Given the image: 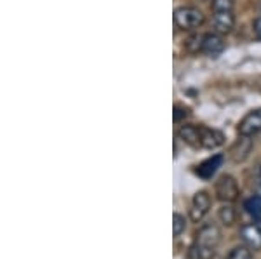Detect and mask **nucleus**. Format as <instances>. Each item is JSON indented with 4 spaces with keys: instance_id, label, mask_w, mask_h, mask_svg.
Instances as JSON below:
<instances>
[{
    "instance_id": "1",
    "label": "nucleus",
    "mask_w": 261,
    "mask_h": 259,
    "mask_svg": "<svg viewBox=\"0 0 261 259\" xmlns=\"http://www.w3.org/2000/svg\"><path fill=\"white\" fill-rule=\"evenodd\" d=\"M221 240V232L216 224H204L195 235L190 252V259H213L216 254V247Z\"/></svg>"
},
{
    "instance_id": "2",
    "label": "nucleus",
    "mask_w": 261,
    "mask_h": 259,
    "mask_svg": "<svg viewBox=\"0 0 261 259\" xmlns=\"http://www.w3.org/2000/svg\"><path fill=\"white\" fill-rule=\"evenodd\" d=\"M172 18L179 30H195L204 24V14L197 7H178Z\"/></svg>"
},
{
    "instance_id": "3",
    "label": "nucleus",
    "mask_w": 261,
    "mask_h": 259,
    "mask_svg": "<svg viewBox=\"0 0 261 259\" xmlns=\"http://www.w3.org/2000/svg\"><path fill=\"white\" fill-rule=\"evenodd\" d=\"M216 197L221 200V202H235L239 198V183L235 181L233 176L230 174H225L216 181Z\"/></svg>"
},
{
    "instance_id": "4",
    "label": "nucleus",
    "mask_w": 261,
    "mask_h": 259,
    "mask_svg": "<svg viewBox=\"0 0 261 259\" xmlns=\"http://www.w3.org/2000/svg\"><path fill=\"white\" fill-rule=\"evenodd\" d=\"M226 44L223 40V35L213 32V33H205V35L200 37V52L207 54L211 57H216L225 51Z\"/></svg>"
},
{
    "instance_id": "5",
    "label": "nucleus",
    "mask_w": 261,
    "mask_h": 259,
    "mask_svg": "<svg viewBox=\"0 0 261 259\" xmlns=\"http://www.w3.org/2000/svg\"><path fill=\"white\" fill-rule=\"evenodd\" d=\"M209 209H211V197L207 195V191H197L192 200L190 209V218L193 223H200L204 216L209 212Z\"/></svg>"
},
{
    "instance_id": "6",
    "label": "nucleus",
    "mask_w": 261,
    "mask_h": 259,
    "mask_svg": "<svg viewBox=\"0 0 261 259\" xmlns=\"http://www.w3.org/2000/svg\"><path fill=\"white\" fill-rule=\"evenodd\" d=\"M225 143V136L216 129H209L204 125H199V148L214 150Z\"/></svg>"
},
{
    "instance_id": "7",
    "label": "nucleus",
    "mask_w": 261,
    "mask_h": 259,
    "mask_svg": "<svg viewBox=\"0 0 261 259\" xmlns=\"http://www.w3.org/2000/svg\"><path fill=\"white\" fill-rule=\"evenodd\" d=\"M239 132H241V136H247V137L261 132V108L244 117L242 122L239 124Z\"/></svg>"
},
{
    "instance_id": "8",
    "label": "nucleus",
    "mask_w": 261,
    "mask_h": 259,
    "mask_svg": "<svg viewBox=\"0 0 261 259\" xmlns=\"http://www.w3.org/2000/svg\"><path fill=\"white\" fill-rule=\"evenodd\" d=\"M223 162H225V155L216 153V155L209 157L207 160L202 162L200 165H197L195 174L202 179H211L214 174H216V170L223 165Z\"/></svg>"
},
{
    "instance_id": "9",
    "label": "nucleus",
    "mask_w": 261,
    "mask_h": 259,
    "mask_svg": "<svg viewBox=\"0 0 261 259\" xmlns=\"http://www.w3.org/2000/svg\"><path fill=\"white\" fill-rule=\"evenodd\" d=\"M241 239L251 250H261V228L258 224H244L241 228Z\"/></svg>"
},
{
    "instance_id": "10",
    "label": "nucleus",
    "mask_w": 261,
    "mask_h": 259,
    "mask_svg": "<svg viewBox=\"0 0 261 259\" xmlns=\"http://www.w3.org/2000/svg\"><path fill=\"white\" fill-rule=\"evenodd\" d=\"M235 26L233 12H214L213 16V30L220 35H228Z\"/></svg>"
},
{
    "instance_id": "11",
    "label": "nucleus",
    "mask_w": 261,
    "mask_h": 259,
    "mask_svg": "<svg viewBox=\"0 0 261 259\" xmlns=\"http://www.w3.org/2000/svg\"><path fill=\"white\" fill-rule=\"evenodd\" d=\"M178 136L181 137V141L187 145L193 146V148H199V125H181V129L178 131Z\"/></svg>"
},
{
    "instance_id": "12",
    "label": "nucleus",
    "mask_w": 261,
    "mask_h": 259,
    "mask_svg": "<svg viewBox=\"0 0 261 259\" xmlns=\"http://www.w3.org/2000/svg\"><path fill=\"white\" fill-rule=\"evenodd\" d=\"M249 150H251V139L247 136H242V139H239L233 148H231V157H233V160L241 162L247 157Z\"/></svg>"
},
{
    "instance_id": "13",
    "label": "nucleus",
    "mask_w": 261,
    "mask_h": 259,
    "mask_svg": "<svg viewBox=\"0 0 261 259\" xmlns=\"http://www.w3.org/2000/svg\"><path fill=\"white\" fill-rule=\"evenodd\" d=\"M244 209L247 211V214L251 216L254 221L261 219V195H252L251 198H247L244 202Z\"/></svg>"
},
{
    "instance_id": "14",
    "label": "nucleus",
    "mask_w": 261,
    "mask_h": 259,
    "mask_svg": "<svg viewBox=\"0 0 261 259\" xmlns=\"http://www.w3.org/2000/svg\"><path fill=\"white\" fill-rule=\"evenodd\" d=\"M235 218H237V214H235V209L231 206H223L220 209V219L223 224L230 226V224L235 223Z\"/></svg>"
},
{
    "instance_id": "15",
    "label": "nucleus",
    "mask_w": 261,
    "mask_h": 259,
    "mask_svg": "<svg viewBox=\"0 0 261 259\" xmlns=\"http://www.w3.org/2000/svg\"><path fill=\"white\" fill-rule=\"evenodd\" d=\"M185 228H187V219H185L183 214L176 212V214L172 216V232H174V237H179L181 233L185 232Z\"/></svg>"
},
{
    "instance_id": "16",
    "label": "nucleus",
    "mask_w": 261,
    "mask_h": 259,
    "mask_svg": "<svg viewBox=\"0 0 261 259\" xmlns=\"http://www.w3.org/2000/svg\"><path fill=\"white\" fill-rule=\"evenodd\" d=\"M211 7L214 12H230L233 11V0H213Z\"/></svg>"
},
{
    "instance_id": "17",
    "label": "nucleus",
    "mask_w": 261,
    "mask_h": 259,
    "mask_svg": "<svg viewBox=\"0 0 261 259\" xmlns=\"http://www.w3.org/2000/svg\"><path fill=\"white\" fill-rule=\"evenodd\" d=\"M228 259H251V249L247 245H241V247H235L230 252Z\"/></svg>"
},
{
    "instance_id": "18",
    "label": "nucleus",
    "mask_w": 261,
    "mask_h": 259,
    "mask_svg": "<svg viewBox=\"0 0 261 259\" xmlns=\"http://www.w3.org/2000/svg\"><path fill=\"white\" fill-rule=\"evenodd\" d=\"M188 108H183L179 106V104H176L174 106V122H179L181 119H185V117H188Z\"/></svg>"
},
{
    "instance_id": "19",
    "label": "nucleus",
    "mask_w": 261,
    "mask_h": 259,
    "mask_svg": "<svg viewBox=\"0 0 261 259\" xmlns=\"http://www.w3.org/2000/svg\"><path fill=\"white\" fill-rule=\"evenodd\" d=\"M252 32H254L256 39L261 42V16H258V18L254 19V23H252Z\"/></svg>"
}]
</instances>
